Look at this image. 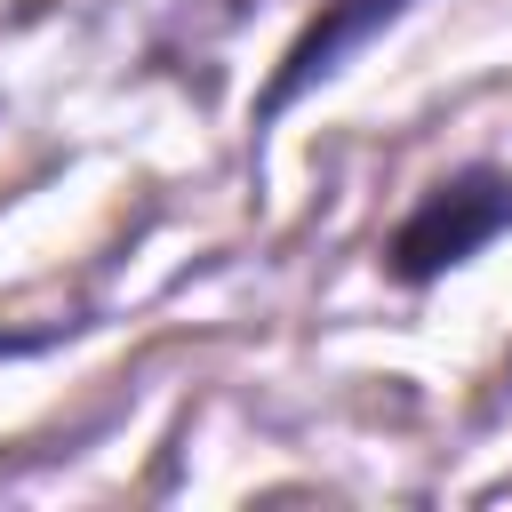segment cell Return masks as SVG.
Listing matches in <instances>:
<instances>
[{"label":"cell","instance_id":"cell-2","mask_svg":"<svg viewBox=\"0 0 512 512\" xmlns=\"http://www.w3.org/2000/svg\"><path fill=\"white\" fill-rule=\"evenodd\" d=\"M408 8H416V0H320V16L280 48V64H272V80H264L256 112H248V120H256V136H264L280 112H296L312 88H328V80H336L368 40H384Z\"/></svg>","mask_w":512,"mask_h":512},{"label":"cell","instance_id":"cell-1","mask_svg":"<svg viewBox=\"0 0 512 512\" xmlns=\"http://www.w3.org/2000/svg\"><path fill=\"white\" fill-rule=\"evenodd\" d=\"M512 232V168L496 160H464L448 176H432L416 192V208L392 224L384 240V272L400 288H432L448 272H464L472 256H488Z\"/></svg>","mask_w":512,"mask_h":512}]
</instances>
